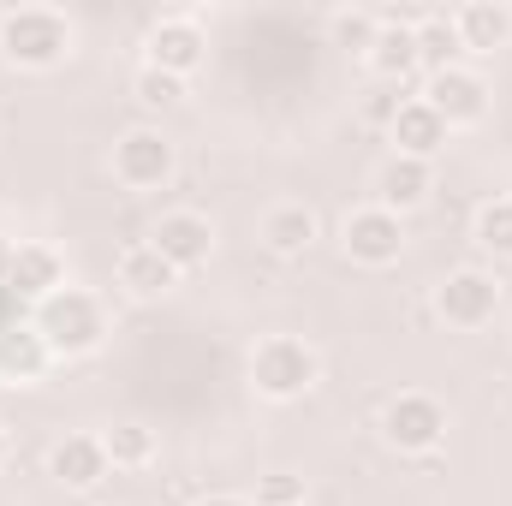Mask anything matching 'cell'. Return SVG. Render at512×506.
<instances>
[{"label":"cell","mask_w":512,"mask_h":506,"mask_svg":"<svg viewBox=\"0 0 512 506\" xmlns=\"http://www.w3.org/2000/svg\"><path fill=\"white\" fill-rule=\"evenodd\" d=\"M30 328L48 340L54 358H90V352L108 340V304H102L90 286H72V280H66L54 298L36 304Z\"/></svg>","instance_id":"obj_1"},{"label":"cell","mask_w":512,"mask_h":506,"mask_svg":"<svg viewBox=\"0 0 512 506\" xmlns=\"http://www.w3.org/2000/svg\"><path fill=\"white\" fill-rule=\"evenodd\" d=\"M72 54V18L54 6H12L0 12V60L18 72H54Z\"/></svg>","instance_id":"obj_2"},{"label":"cell","mask_w":512,"mask_h":506,"mask_svg":"<svg viewBox=\"0 0 512 506\" xmlns=\"http://www.w3.org/2000/svg\"><path fill=\"white\" fill-rule=\"evenodd\" d=\"M316 381H322V358H316L310 340H298V334H268V340H256L251 346L256 399H268V405H292V399H304Z\"/></svg>","instance_id":"obj_3"},{"label":"cell","mask_w":512,"mask_h":506,"mask_svg":"<svg viewBox=\"0 0 512 506\" xmlns=\"http://www.w3.org/2000/svg\"><path fill=\"white\" fill-rule=\"evenodd\" d=\"M382 441L405 459H429L447 441V405L435 393H393L382 405Z\"/></svg>","instance_id":"obj_4"},{"label":"cell","mask_w":512,"mask_h":506,"mask_svg":"<svg viewBox=\"0 0 512 506\" xmlns=\"http://www.w3.org/2000/svg\"><path fill=\"white\" fill-rule=\"evenodd\" d=\"M179 173V149L161 126H131L114 137V179L126 191H161Z\"/></svg>","instance_id":"obj_5"},{"label":"cell","mask_w":512,"mask_h":506,"mask_svg":"<svg viewBox=\"0 0 512 506\" xmlns=\"http://www.w3.org/2000/svg\"><path fill=\"white\" fill-rule=\"evenodd\" d=\"M435 316H441L447 328H465V334L489 328V322L501 316V280H495L489 268H453V274L435 286Z\"/></svg>","instance_id":"obj_6"},{"label":"cell","mask_w":512,"mask_h":506,"mask_svg":"<svg viewBox=\"0 0 512 506\" xmlns=\"http://www.w3.org/2000/svg\"><path fill=\"white\" fill-rule=\"evenodd\" d=\"M340 245L358 268H393L399 251H405V221L376 209V203H364V209H352L340 221Z\"/></svg>","instance_id":"obj_7"},{"label":"cell","mask_w":512,"mask_h":506,"mask_svg":"<svg viewBox=\"0 0 512 506\" xmlns=\"http://www.w3.org/2000/svg\"><path fill=\"white\" fill-rule=\"evenodd\" d=\"M423 102L447 120V131H465V126H483V120H489V84H483V72H471V66L435 72V78L423 84Z\"/></svg>","instance_id":"obj_8"},{"label":"cell","mask_w":512,"mask_h":506,"mask_svg":"<svg viewBox=\"0 0 512 506\" xmlns=\"http://www.w3.org/2000/svg\"><path fill=\"white\" fill-rule=\"evenodd\" d=\"M149 245L167 256L179 274H191V268H203V262L215 256V221L197 215V209H167V215L149 227Z\"/></svg>","instance_id":"obj_9"},{"label":"cell","mask_w":512,"mask_h":506,"mask_svg":"<svg viewBox=\"0 0 512 506\" xmlns=\"http://www.w3.org/2000/svg\"><path fill=\"white\" fill-rule=\"evenodd\" d=\"M203 54H209V36H203L197 18H161V24H149V36H143V66L173 72V78H191V72L203 66Z\"/></svg>","instance_id":"obj_10"},{"label":"cell","mask_w":512,"mask_h":506,"mask_svg":"<svg viewBox=\"0 0 512 506\" xmlns=\"http://www.w3.org/2000/svg\"><path fill=\"white\" fill-rule=\"evenodd\" d=\"M417 18H423V12H399V6H382V12H376L382 30H376V48H370L364 60H370V72H376L382 84H405L411 72H423V66H417Z\"/></svg>","instance_id":"obj_11"},{"label":"cell","mask_w":512,"mask_h":506,"mask_svg":"<svg viewBox=\"0 0 512 506\" xmlns=\"http://www.w3.org/2000/svg\"><path fill=\"white\" fill-rule=\"evenodd\" d=\"M108 447H102V435H66V441H54L48 447V477L60 483V489H72V495H90V489H102L108 483Z\"/></svg>","instance_id":"obj_12"},{"label":"cell","mask_w":512,"mask_h":506,"mask_svg":"<svg viewBox=\"0 0 512 506\" xmlns=\"http://www.w3.org/2000/svg\"><path fill=\"white\" fill-rule=\"evenodd\" d=\"M447 120L423 102V96H405L399 108H393V120H387V143H393V155H411V161H435L441 149H447Z\"/></svg>","instance_id":"obj_13"},{"label":"cell","mask_w":512,"mask_h":506,"mask_svg":"<svg viewBox=\"0 0 512 506\" xmlns=\"http://www.w3.org/2000/svg\"><path fill=\"white\" fill-rule=\"evenodd\" d=\"M429 191H435V161H411V155H387L382 167H376V209L387 215H411V209H423L429 203Z\"/></svg>","instance_id":"obj_14"},{"label":"cell","mask_w":512,"mask_h":506,"mask_svg":"<svg viewBox=\"0 0 512 506\" xmlns=\"http://www.w3.org/2000/svg\"><path fill=\"white\" fill-rule=\"evenodd\" d=\"M316 233H322V221H316L310 203H274V209L262 215V227H256L262 251L280 256V262H298V256L316 245Z\"/></svg>","instance_id":"obj_15"},{"label":"cell","mask_w":512,"mask_h":506,"mask_svg":"<svg viewBox=\"0 0 512 506\" xmlns=\"http://www.w3.org/2000/svg\"><path fill=\"white\" fill-rule=\"evenodd\" d=\"M6 286L18 298L42 304V298H54L66 286V262H60V251H48V245H18L12 262H6Z\"/></svg>","instance_id":"obj_16"},{"label":"cell","mask_w":512,"mask_h":506,"mask_svg":"<svg viewBox=\"0 0 512 506\" xmlns=\"http://www.w3.org/2000/svg\"><path fill=\"white\" fill-rule=\"evenodd\" d=\"M453 30H459L465 54H495L512 42V6L507 0H471L453 12Z\"/></svg>","instance_id":"obj_17"},{"label":"cell","mask_w":512,"mask_h":506,"mask_svg":"<svg viewBox=\"0 0 512 506\" xmlns=\"http://www.w3.org/2000/svg\"><path fill=\"white\" fill-rule=\"evenodd\" d=\"M48 364H54V352H48V340H42L30 322H18V328H0V381H12V387H30V381L48 376Z\"/></svg>","instance_id":"obj_18"},{"label":"cell","mask_w":512,"mask_h":506,"mask_svg":"<svg viewBox=\"0 0 512 506\" xmlns=\"http://www.w3.org/2000/svg\"><path fill=\"white\" fill-rule=\"evenodd\" d=\"M120 286H126L131 298H167L179 286V268L143 239V245H126L120 251Z\"/></svg>","instance_id":"obj_19"},{"label":"cell","mask_w":512,"mask_h":506,"mask_svg":"<svg viewBox=\"0 0 512 506\" xmlns=\"http://www.w3.org/2000/svg\"><path fill=\"white\" fill-rule=\"evenodd\" d=\"M417 66L435 78L447 66H465V42L453 30V12H423L417 18Z\"/></svg>","instance_id":"obj_20"},{"label":"cell","mask_w":512,"mask_h":506,"mask_svg":"<svg viewBox=\"0 0 512 506\" xmlns=\"http://www.w3.org/2000/svg\"><path fill=\"white\" fill-rule=\"evenodd\" d=\"M102 447H108V465H114V471H143V465H155V429L137 423V417L102 429Z\"/></svg>","instance_id":"obj_21"},{"label":"cell","mask_w":512,"mask_h":506,"mask_svg":"<svg viewBox=\"0 0 512 506\" xmlns=\"http://www.w3.org/2000/svg\"><path fill=\"white\" fill-rule=\"evenodd\" d=\"M471 239H477V251L512 262V197H489V203H477V215H471Z\"/></svg>","instance_id":"obj_22"},{"label":"cell","mask_w":512,"mask_h":506,"mask_svg":"<svg viewBox=\"0 0 512 506\" xmlns=\"http://www.w3.org/2000/svg\"><path fill=\"white\" fill-rule=\"evenodd\" d=\"M131 90H137V102H143L149 114H173V108L185 102V78H173V72H155V66H143Z\"/></svg>","instance_id":"obj_23"},{"label":"cell","mask_w":512,"mask_h":506,"mask_svg":"<svg viewBox=\"0 0 512 506\" xmlns=\"http://www.w3.org/2000/svg\"><path fill=\"white\" fill-rule=\"evenodd\" d=\"M328 24H334V42H340V48H352V54H370V48H376V30H382V24H376V12H364V6L334 12Z\"/></svg>","instance_id":"obj_24"},{"label":"cell","mask_w":512,"mask_h":506,"mask_svg":"<svg viewBox=\"0 0 512 506\" xmlns=\"http://www.w3.org/2000/svg\"><path fill=\"white\" fill-rule=\"evenodd\" d=\"M256 506H304V477H286V471L262 477L256 483Z\"/></svg>","instance_id":"obj_25"},{"label":"cell","mask_w":512,"mask_h":506,"mask_svg":"<svg viewBox=\"0 0 512 506\" xmlns=\"http://www.w3.org/2000/svg\"><path fill=\"white\" fill-rule=\"evenodd\" d=\"M191 506H251V501H239V495H203V501H191Z\"/></svg>","instance_id":"obj_26"},{"label":"cell","mask_w":512,"mask_h":506,"mask_svg":"<svg viewBox=\"0 0 512 506\" xmlns=\"http://www.w3.org/2000/svg\"><path fill=\"white\" fill-rule=\"evenodd\" d=\"M0 465H6V429H0Z\"/></svg>","instance_id":"obj_27"}]
</instances>
